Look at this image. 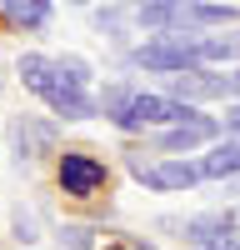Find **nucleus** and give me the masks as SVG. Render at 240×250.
Instances as JSON below:
<instances>
[{
	"label": "nucleus",
	"mask_w": 240,
	"mask_h": 250,
	"mask_svg": "<svg viewBox=\"0 0 240 250\" xmlns=\"http://www.w3.org/2000/svg\"><path fill=\"white\" fill-rule=\"evenodd\" d=\"M60 185H65V195H95L100 185H105V165H100L95 155L65 150L60 155Z\"/></svg>",
	"instance_id": "5"
},
{
	"label": "nucleus",
	"mask_w": 240,
	"mask_h": 250,
	"mask_svg": "<svg viewBox=\"0 0 240 250\" xmlns=\"http://www.w3.org/2000/svg\"><path fill=\"white\" fill-rule=\"evenodd\" d=\"M210 135H215V120L195 115V120H185V125H175V130H165V135H160V145H165V150H195V145L210 140Z\"/></svg>",
	"instance_id": "10"
},
{
	"label": "nucleus",
	"mask_w": 240,
	"mask_h": 250,
	"mask_svg": "<svg viewBox=\"0 0 240 250\" xmlns=\"http://www.w3.org/2000/svg\"><path fill=\"white\" fill-rule=\"evenodd\" d=\"M200 170H205L210 180H225V175H240V135H230V140L210 145V155L200 160Z\"/></svg>",
	"instance_id": "9"
},
{
	"label": "nucleus",
	"mask_w": 240,
	"mask_h": 250,
	"mask_svg": "<svg viewBox=\"0 0 240 250\" xmlns=\"http://www.w3.org/2000/svg\"><path fill=\"white\" fill-rule=\"evenodd\" d=\"M235 15H240L235 5H205V0H145L140 5V25L185 30V25H230Z\"/></svg>",
	"instance_id": "2"
},
{
	"label": "nucleus",
	"mask_w": 240,
	"mask_h": 250,
	"mask_svg": "<svg viewBox=\"0 0 240 250\" xmlns=\"http://www.w3.org/2000/svg\"><path fill=\"white\" fill-rule=\"evenodd\" d=\"M70 5H90V0H70Z\"/></svg>",
	"instance_id": "16"
},
{
	"label": "nucleus",
	"mask_w": 240,
	"mask_h": 250,
	"mask_svg": "<svg viewBox=\"0 0 240 250\" xmlns=\"http://www.w3.org/2000/svg\"><path fill=\"white\" fill-rule=\"evenodd\" d=\"M230 80H235V90H240V75H230Z\"/></svg>",
	"instance_id": "17"
},
{
	"label": "nucleus",
	"mask_w": 240,
	"mask_h": 250,
	"mask_svg": "<svg viewBox=\"0 0 240 250\" xmlns=\"http://www.w3.org/2000/svg\"><path fill=\"white\" fill-rule=\"evenodd\" d=\"M10 145H15L20 160L50 155V150H55V125L35 120V115H15V120H10Z\"/></svg>",
	"instance_id": "6"
},
{
	"label": "nucleus",
	"mask_w": 240,
	"mask_h": 250,
	"mask_svg": "<svg viewBox=\"0 0 240 250\" xmlns=\"http://www.w3.org/2000/svg\"><path fill=\"white\" fill-rule=\"evenodd\" d=\"M15 240H35V225H30V215H15Z\"/></svg>",
	"instance_id": "13"
},
{
	"label": "nucleus",
	"mask_w": 240,
	"mask_h": 250,
	"mask_svg": "<svg viewBox=\"0 0 240 250\" xmlns=\"http://www.w3.org/2000/svg\"><path fill=\"white\" fill-rule=\"evenodd\" d=\"M170 95H175V100H215V95H225V75L175 70V75H170Z\"/></svg>",
	"instance_id": "7"
},
{
	"label": "nucleus",
	"mask_w": 240,
	"mask_h": 250,
	"mask_svg": "<svg viewBox=\"0 0 240 250\" xmlns=\"http://www.w3.org/2000/svg\"><path fill=\"white\" fill-rule=\"evenodd\" d=\"M20 80L45 100L55 115L65 120H90L95 115V100L85 95V85L60 65V60H45V55H20Z\"/></svg>",
	"instance_id": "1"
},
{
	"label": "nucleus",
	"mask_w": 240,
	"mask_h": 250,
	"mask_svg": "<svg viewBox=\"0 0 240 250\" xmlns=\"http://www.w3.org/2000/svg\"><path fill=\"white\" fill-rule=\"evenodd\" d=\"M130 60H135V65H145V70H195L200 60H205V40L170 30V35L150 40V45H140Z\"/></svg>",
	"instance_id": "3"
},
{
	"label": "nucleus",
	"mask_w": 240,
	"mask_h": 250,
	"mask_svg": "<svg viewBox=\"0 0 240 250\" xmlns=\"http://www.w3.org/2000/svg\"><path fill=\"white\" fill-rule=\"evenodd\" d=\"M60 65H65L75 80H80V85H85V80H90V65H85V60H80V55H65V60H60Z\"/></svg>",
	"instance_id": "12"
},
{
	"label": "nucleus",
	"mask_w": 240,
	"mask_h": 250,
	"mask_svg": "<svg viewBox=\"0 0 240 250\" xmlns=\"http://www.w3.org/2000/svg\"><path fill=\"white\" fill-rule=\"evenodd\" d=\"M230 225H235V215L215 210V215H190V220H175V230L185 235V240H195V245H205V240H220V235H230Z\"/></svg>",
	"instance_id": "8"
},
{
	"label": "nucleus",
	"mask_w": 240,
	"mask_h": 250,
	"mask_svg": "<svg viewBox=\"0 0 240 250\" xmlns=\"http://www.w3.org/2000/svg\"><path fill=\"white\" fill-rule=\"evenodd\" d=\"M60 245H70V250H90V230H85V225H65V230H60Z\"/></svg>",
	"instance_id": "11"
},
{
	"label": "nucleus",
	"mask_w": 240,
	"mask_h": 250,
	"mask_svg": "<svg viewBox=\"0 0 240 250\" xmlns=\"http://www.w3.org/2000/svg\"><path fill=\"white\" fill-rule=\"evenodd\" d=\"M225 130H230V135H240V105H230V110H225Z\"/></svg>",
	"instance_id": "15"
},
{
	"label": "nucleus",
	"mask_w": 240,
	"mask_h": 250,
	"mask_svg": "<svg viewBox=\"0 0 240 250\" xmlns=\"http://www.w3.org/2000/svg\"><path fill=\"white\" fill-rule=\"evenodd\" d=\"M200 250H240V240H235V235H220V240H205Z\"/></svg>",
	"instance_id": "14"
},
{
	"label": "nucleus",
	"mask_w": 240,
	"mask_h": 250,
	"mask_svg": "<svg viewBox=\"0 0 240 250\" xmlns=\"http://www.w3.org/2000/svg\"><path fill=\"white\" fill-rule=\"evenodd\" d=\"M130 170L150 185V190H190V185L205 175L200 165L190 160H160V165H145V160H130Z\"/></svg>",
	"instance_id": "4"
}]
</instances>
